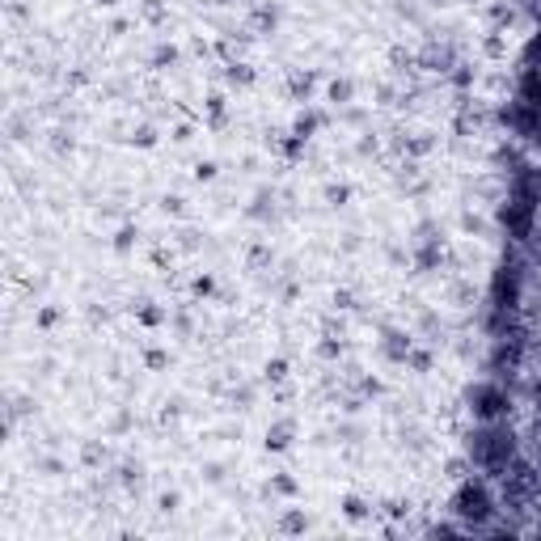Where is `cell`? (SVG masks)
<instances>
[{
  "instance_id": "obj_2",
  "label": "cell",
  "mask_w": 541,
  "mask_h": 541,
  "mask_svg": "<svg viewBox=\"0 0 541 541\" xmlns=\"http://www.w3.org/2000/svg\"><path fill=\"white\" fill-rule=\"evenodd\" d=\"M486 495L478 491V486H465L461 491V516H469V520H486Z\"/></svg>"
},
{
  "instance_id": "obj_1",
  "label": "cell",
  "mask_w": 541,
  "mask_h": 541,
  "mask_svg": "<svg viewBox=\"0 0 541 541\" xmlns=\"http://www.w3.org/2000/svg\"><path fill=\"white\" fill-rule=\"evenodd\" d=\"M478 461H486V465H508V457H512V436H503V432H486V436H478Z\"/></svg>"
},
{
  "instance_id": "obj_3",
  "label": "cell",
  "mask_w": 541,
  "mask_h": 541,
  "mask_svg": "<svg viewBox=\"0 0 541 541\" xmlns=\"http://www.w3.org/2000/svg\"><path fill=\"white\" fill-rule=\"evenodd\" d=\"M478 402H482V406H478V410H482V415H486V419H491V415H499V410H503V393H499V389H482V393H478Z\"/></svg>"
}]
</instances>
